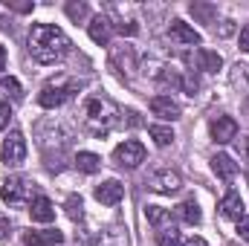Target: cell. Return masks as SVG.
I'll return each instance as SVG.
<instances>
[{"mask_svg": "<svg viewBox=\"0 0 249 246\" xmlns=\"http://www.w3.org/2000/svg\"><path fill=\"white\" fill-rule=\"evenodd\" d=\"M151 113L160 116L162 122H177L180 113H183V107H180L171 96H154V99H151Z\"/></svg>", "mask_w": 249, "mask_h": 246, "instance_id": "8", "label": "cell"}, {"mask_svg": "<svg viewBox=\"0 0 249 246\" xmlns=\"http://www.w3.org/2000/svg\"><path fill=\"white\" fill-rule=\"evenodd\" d=\"M67 214H70L72 220L81 217V197H70V200H67Z\"/></svg>", "mask_w": 249, "mask_h": 246, "instance_id": "28", "label": "cell"}, {"mask_svg": "<svg viewBox=\"0 0 249 246\" xmlns=\"http://www.w3.org/2000/svg\"><path fill=\"white\" fill-rule=\"evenodd\" d=\"M194 61H197V70H203V72H217L223 67V58L217 53H212V50H197Z\"/></svg>", "mask_w": 249, "mask_h": 246, "instance_id": "18", "label": "cell"}, {"mask_svg": "<svg viewBox=\"0 0 249 246\" xmlns=\"http://www.w3.org/2000/svg\"><path fill=\"white\" fill-rule=\"evenodd\" d=\"M180 185H183L180 174L171 171V168H162V171H157L151 177V188L160 191V194H174V191H180Z\"/></svg>", "mask_w": 249, "mask_h": 246, "instance_id": "13", "label": "cell"}, {"mask_svg": "<svg viewBox=\"0 0 249 246\" xmlns=\"http://www.w3.org/2000/svg\"><path fill=\"white\" fill-rule=\"evenodd\" d=\"M0 96L3 99H12V102H20L23 99V87H20V81L18 78H0Z\"/></svg>", "mask_w": 249, "mask_h": 246, "instance_id": "23", "label": "cell"}, {"mask_svg": "<svg viewBox=\"0 0 249 246\" xmlns=\"http://www.w3.org/2000/svg\"><path fill=\"white\" fill-rule=\"evenodd\" d=\"M116 107H113V102H107V99H90L87 105H84V124L90 127V133H96V136H105V133H110L113 130V124H116Z\"/></svg>", "mask_w": 249, "mask_h": 246, "instance_id": "2", "label": "cell"}, {"mask_svg": "<svg viewBox=\"0 0 249 246\" xmlns=\"http://www.w3.org/2000/svg\"><path fill=\"white\" fill-rule=\"evenodd\" d=\"M29 214H32L35 223H53V220H55V206H53L50 197L38 194V197L29 203Z\"/></svg>", "mask_w": 249, "mask_h": 246, "instance_id": "15", "label": "cell"}, {"mask_svg": "<svg viewBox=\"0 0 249 246\" xmlns=\"http://www.w3.org/2000/svg\"><path fill=\"white\" fill-rule=\"evenodd\" d=\"M26 246H61L64 244V232L58 229H41V232H26L23 235Z\"/></svg>", "mask_w": 249, "mask_h": 246, "instance_id": "16", "label": "cell"}, {"mask_svg": "<svg viewBox=\"0 0 249 246\" xmlns=\"http://www.w3.org/2000/svg\"><path fill=\"white\" fill-rule=\"evenodd\" d=\"M183 87H186L188 93L194 96V90H197V78H191V75H188V78H183Z\"/></svg>", "mask_w": 249, "mask_h": 246, "instance_id": "35", "label": "cell"}, {"mask_svg": "<svg viewBox=\"0 0 249 246\" xmlns=\"http://www.w3.org/2000/svg\"><path fill=\"white\" fill-rule=\"evenodd\" d=\"M191 15L200 18L203 23H214L217 20V9L212 3H191Z\"/></svg>", "mask_w": 249, "mask_h": 246, "instance_id": "24", "label": "cell"}, {"mask_svg": "<svg viewBox=\"0 0 249 246\" xmlns=\"http://www.w3.org/2000/svg\"><path fill=\"white\" fill-rule=\"evenodd\" d=\"M212 139H214L217 145H226V142L238 139V122H235L232 116H217V119L212 122Z\"/></svg>", "mask_w": 249, "mask_h": 246, "instance_id": "12", "label": "cell"}, {"mask_svg": "<svg viewBox=\"0 0 249 246\" xmlns=\"http://www.w3.org/2000/svg\"><path fill=\"white\" fill-rule=\"evenodd\" d=\"M168 38L174 41V44H183V47H200V32L194 29V26H188L186 20H171V26H168Z\"/></svg>", "mask_w": 249, "mask_h": 246, "instance_id": "7", "label": "cell"}, {"mask_svg": "<svg viewBox=\"0 0 249 246\" xmlns=\"http://www.w3.org/2000/svg\"><path fill=\"white\" fill-rule=\"evenodd\" d=\"M212 168H214V174H217L223 183H232V180H235V174H238V165L232 162V157H229V154H217V157L212 159Z\"/></svg>", "mask_w": 249, "mask_h": 246, "instance_id": "17", "label": "cell"}, {"mask_svg": "<svg viewBox=\"0 0 249 246\" xmlns=\"http://www.w3.org/2000/svg\"><path fill=\"white\" fill-rule=\"evenodd\" d=\"M145 217H148V223H151L154 229H162L165 223H171V211L162 209V206H148V209H145Z\"/></svg>", "mask_w": 249, "mask_h": 246, "instance_id": "22", "label": "cell"}, {"mask_svg": "<svg viewBox=\"0 0 249 246\" xmlns=\"http://www.w3.org/2000/svg\"><path fill=\"white\" fill-rule=\"evenodd\" d=\"M9 119H12V107H9V105L3 102V105H0V130H3L6 124H9Z\"/></svg>", "mask_w": 249, "mask_h": 246, "instance_id": "29", "label": "cell"}, {"mask_svg": "<svg viewBox=\"0 0 249 246\" xmlns=\"http://www.w3.org/2000/svg\"><path fill=\"white\" fill-rule=\"evenodd\" d=\"M244 107H247V113H249V96H247V102H244Z\"/></svg>", "mask_w": 249, "mask_h": 246, "instance_id": "38", "label": "cell"}, {"mask_svg": "<svg viewBox=\"0 0 249 246\" xmlns=\"http://www.w3.org/2000/svg\"><path fill=\"white\" fill-rule=\"evenodd\" d=\"M148 133H151V139H154L157 148H168V145L174 142V130H171L168 124H151Z\"/></svg>", "mask_w": 249, "mask_h": 246, "instance_id": "21", "label": "cell"}, {"mask_svg": "<svg viewBox=\"0 0 249 246\" xmlns=\"http://www.w3.org/2000/svg\"><path fill=\"white\" fill-rule=\"evenodd\" d=\"M183 246H209V244H206L203 238H191V241H186Z\"/></svg>", "mask_w": 249, "mask_h": 246, "instance_id": "36", "label": "cell"}, {"mask_svg": "<svg viewBox=\"0 0 249 246\" xmlns=\"http://www.w3.org/2000/svg\"><path fill=\"white\" fill-rule=\"evenodd\" d=\"M113 162L119 168H139L145 162V145L136 139H124L122 145H116L113 151Z\"/></svg>", "mask_w": 249, "mask_h": 246, "instance_id": "4", "label": "cell"}, {"mask_svg": "<svg viewBox=\"0 0 249 246\" xmlns=\"http://www.w3.org/2000/svg\"><path fill=\"white\" fill-rule=\"evenodd\" d=\"M87 32H90V41H93V44L107 47V44H110V35H113V23H110L107 15H96V18L90 20Z\"/></svg>", "mask_w": 249, "mask_h": 246, "instance_id": "11", "label": "cell"}, {"mask_svg": "<svg viewBox=\"0 0 249 246\" xmlns=\"http://www.w3.org/2000/svg\"><path fill=\"white\" fill-rule=\"evenodd\" d=\"M241 50H244V53H249V26H244V29H241Z\"/></svg>", "mask_w": 249, "mask_h": 246, "instance_id": "34", "label": "cell"}, {"mask_svg": "<svg viewBox=\"0 0 249 246\" xmlns=\"http://www.w3.org/2000/svg\"><path fill=\"white\" fill-rule=\"evenodd\" d=\"M116 29H119L122 35H136V32H139V26H136V23H116Z\"/></svg>", "mask_w": 249, "mask_h": 246, "instance_id": "32", "label": "cell"}, {"mask_svg": "<svg viewBox=\"0 0 249 246\" xmlns=\"http://www.w3.org/2000/svg\"><path fill=\"white\" fill-rule=\"evenodd\" d=\"M157 244L160 246H183L177 226H165V229H160V232H157Z\"/></svg>", "mask_w": 249, "mask_h": 246, "instance_id": "25", "label": "cell"}, {"mask_svg": "<svg viewBox=\"0 0 249 246\" xmlns=\"http://www.w3.org/2000/svg\"><path fill=\"white\" fill-rule=\"evenodd\" d=\"M238 154H241V159L249 162V136H241L238 139Z\"/></svg>", "mask_w": 249, "mask_h": 246, "instance_id": "31", "label": "cell"}, {"mask_svg": "<svg viewBox=\"0 0 249 246\" xmlns=\"http://www.w3.org/2000/svg\"><path fill=\"white\" fill-rule=\"evenodd\" d=\"M110 67H113L119 75L130 78V75L136 72V53H133V47H127V44L113 47V50H110Z\"/></svg>", "mask_w": 249, "mask_h": 246, "instance_id": "6", "label": "cell"}, {"mask_svg": "<svg viewBox=\"0 0 249 246\" xmlns=\"http://www.w3.org/2000/svg\"><path fill=\"white\" fill-rule=\"evenodd\" d=\"M0 197H3V203H9V206H26V203H32L38 194H35V185L29 183V180H23V177H9L3 188H0Z\"/></svg>", "mask_w": 249, "mask_h": 246, "instance_id": "3", "label": "cell"}, {"mask_svg": "<svg viewBox=\"0 0 249 246\" xmlns=\"http://www.w3.org/2000/svg\"><path fill=\"white\" fill-rule=\"evenodd\" d=\"M70 96H72V90H67L61 84H47V87L38 93V105L47 107V110H55V107H61Z\"/></svg>", "mask_w": 249, "mask_h": 246, "instance_id": "10", "label": "cell"}, {"mask_svg": "<svg viewBox=\"0 0 249 246\" xmlns=\"http://www.w3.org/2000/svg\"><path fill=\"white\" fill-rule=\"evenodd\" d=\"M122 197H124V185L119 180H107V183L96 185V200L102 206H116V203H122Z\"/></svg>", "mask_w": 249, "mask_h": 246, "instance_id": "14", "label": "cell"}, {"mask_svg": "<svg viewBox=\"0 0 249 246\" xmlns=\"http://www.w3.org/2000/svg\"><path fill=\"white\" fill-rule=\"evenodd\" d=\"M217 211L226 217V220H241L244 217V211H247V206H244V197L238 194V191H226L223 194V200L217 203Z\"/></svg>", "mask_w": 249, "mask_h": 246, "instance_id": "9", "label": "cell"}, {"mask_svg": "<svg viewBox=\"0 0 249 246\" xmlns=\"http://www.w3.org/2000/svg\"><path fill=\"white\" fill-rule=\"evenodd\" d=\"M9 232H12V223H9V217H6V214H0V241H3Z\"/></svg>", "mask_w": 249, "mask_h": 246, "instance_id": "33", "label": "cell"}, {"mask_svg": "<svg viewBox=\"0 0 249 246\" xmlns=\"http://www.w3.org/2000/svg\"><path fill=\"white\" fill-rule=\"evenodd\" d=\"M67 18L70 20H75V23H81V20H87L90 18V6L87 3H67Z\"/></svg>", "mask_w": 249, "mask_h": 246, "instance_id": "26", "label": "cell"}, {"mask_svg": "<svg viewBox=\"0 0 249 246\" xmlns=\"http://www.w3.org/2000/svg\"><path fill=\"white\" fill-rule=\"evenodd\" d=\"M75 168L84 171V174H96V171L102 168V157H96V154H90V151H78V154H75Z\"/></svg>", "mask_w": 249, "mask_h": 246, "instance_id": "20", "label": "cell"}, {"mask_svg": "<svg viewBox=\"0 0 249 246\" xmlns=\"http://www.w3.org/2000/svg\"><path fill=\"white\" fill-rule=\"evenodd\" d=\"M0 159H3L6 165H20V162L26 159V139H23L20 130H12V133L6 136V142H3V148H0Z\"/></svg>", "mask_w": 249, "mask_h": 246, "instance_id": "5", "label": "cell"}, {"mask_svg": "<svg viewBox=\"0 0 249 246\" xmlns=\"http://www.w3.org/2000/svg\"><path fill=\"white\" fill-rule=\"evenodd\" d=\"M238 235H241V238H244V241L249 244V217H247V214L238 220Z\"/></svg>", "mask_w": 249, "mask_h": 246, "instance_id": "30", "label": "cell"}, {"mask_svg": "<svg viewBox=\"0 0 249 246\" xmlns=\"http://www.w3.org/2000/svg\"><path fill=\"white\" fill-rule=\"evenodd\" d=\"M177 217L188 223V226H197L200 220H203V214H200V206L194 203V200H183L180 206H177Z\"/></svg>", "mask_w": 249, "mask_h": 246, "instance_id": "19", "label": "cell"}, {"mask_svg": "<svg viewBox=\"0 0 249 246\" xmlns=\"http://www.w3.org/2000/svg\"><path fill=\"white\" fill-rule=\"evenodd\" d=\"M70 38L55 23H35L29 32V55L38 64H58L70 53Z\"/></svg>", "mask_w": 249, "mask_h": 246, "instance_id": "1", "label": "cell"}, {"mask_svg": "<svg viewBox=\"0 0 249 246\" xmlns=\"http://www.w3.org/2000/svg\"><path fill=\"white\" fill-rule=\"evenodd\" d=\"M6 9L26 15V12H32V9H35V3H32V0H6Z\"/></svg>", "mask_w": 249, "mask_h": 246, "instance_id": "27", "label": "cell"}, {"mask_svg": "<svg viewBox=\"0 0 249 246\" xmlns=\"http://www.w3.org/2000/svg\"><path fill=\"white\" fill-rule=\"evenodd\" d=\"M0 70H6V50L0 47Z\"/></svg>", "mask_w": 249, "mask_h": 246, "instance_id": "37", "label": "cell"}]
</instances>
